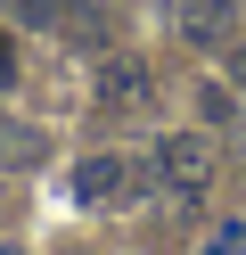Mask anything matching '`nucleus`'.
Here are the masks:
<instances>
[{
    "instance_id": "obj_10",
    "label": "nucleus",
    "mask_w": 246,
    "mask_h": 255,
    "mask_svg": "<svg viewBox=\"0 0 246 255\" xmlns=\"http://www.w3.org/2000/svg\"><path fill=\"white\" fill-rule=\"evenodd\" d=\"M0 255H25V247H8V239H0Z\"/></svg>"
},
{
    "instance_id": "obj_2",
    "label": "nucleus",
    "mask_w": 246,
    "mask_h": 255,
    "mask_svg": "<svg viewBox=\"0 0 246 255\" xmlns=\"http://www.w3.org/2000/svg\"><path fill=\"white\" fill-rule=\"evenodd\" d=\"M148 99H156L148 58H131V50L98 58V116H148Z\"/></svg>"
},
{
    "instance_id": "obj_3",
    "label": "nucleus",
    "mask_w": 246,
    "mask_h": 255,
    "mask_svg": "<svg viewBox=\"0 0 246 255\" xmlns=\"http://www.w3.org/2000/svg\"><path fill=\"white\" fill-rule=\"evenodd\" d=\"M131 189H140L131 156H82V165H74V198L82 206H123Z\"/></svg>"
},
{
    "instance_id": "obj_11",
    "label": "nucleus",
    "mask_w": 246,
    "mask_h": 255,
    "mask_svg": "<svg viewBox=\"0 0 246 255\" xmlns=\"http://www.w3.org/2000/svg\"><path fill=\"white\" fill-rule=\"evenodd\" d=\"M58 255H82V247H58Z\"/></svg>"
},
{
    "instance_id": "obj_1",
    "label": "nucleus",
    "mask_w": 246,
    "mask_h": 255,
    "mask_svg": "<svg viewBox=\"0 0 246 255\" xmlns=\"http://www.w3.org/2000/svg\"><path fill=\"white\" fill-rule=\"evenodd\" d=\"M148 173H156L172 198H205V181H213V140H205V132H164L156 156H148Z\"/></svg>"
},
{
    "instance_id": "obj_8",
    "label": "nucleus",
    "mask_w": 246,
    "mask_h": 255,
    "mask_svg": "<svg viewBox=\"0 0 246 255\" xmlns=\"http://www.w3.org/2000/svg\"><path fill=\"white\" fill-rule=\"evenodd\" d=\"M230 91H246V41L230 50Z\"/></svg>"
},
{
    "instance_id": "obj_9",
    "label": "nucleus",
    "mask_w": 246,
    "mask_h": 255,
    "mask_svg": "<svg viewBox=\"0 0 246 255\" xmlns=\"http://www.w3.org/2000/svg\"><path fill=\"white\" fill-rule=\"evenodd\" d=\"M8 74H16V50H8V41H0V83H8Z\"/></svg>"
},
{
    "instance_id": "obj_5",
    "label": "nucleus",
    "mask_w": 246,
    "mask_h": 255,
    "mask_svg": "<svg viewBox=\"0 0 246 255\" xmlns=\"http://www.w3.org/2000/svg\"><path fill=\"white\" fill-rule=\"evenodd\" d=\"M230 8H238V0H180V8H172V25H180V41L213 50V41H230Z\"/></svg>"
},
{
    "instance_id": "obj_6",
    "label": "nucleus",
    "mask_w": 246,
    "mask_h": 255,
    "mask_svg": "<svg viewBox=\"0 0 246 255\" xmlns=\"http://www.w3.org/2000/svg\"><path fill=\"white\" fill-rule=\"evenodd\" d=\"M49 156V132H33V124H0V165L8 173H33Z\"/></svg>"
},
{
    "instance_id": "obj_7",
    "label": "nucleus",
    "mask_w": 246,
    "mask_h": 255,
    "mask_svg": "<svg viewBox=\"0 0 246 255\" xmlns=\"http://www.w3.org/2000/svg\"><path fill=\"white\" fill-rule=\"evenodd\" d=\"M197 107H205V124H230V116H238V91H230V83H205Z\"/></svg>"
},
{
    "instance_id": "obj_4",
    "label": "nucleus",
    "mask_w": 246,
    "mask_h": 255,
    "mask_svg": "<svg viewBox=\"0 0 246 255\" xmlns=\"http://www.w3.org/2000/svg\"><path fill=\"white\" fill-rule=\"evenodd\" d=\"M16 25H33V33H66V41H98L90 0H16Z\"/></svg>"
}]
</instances>
